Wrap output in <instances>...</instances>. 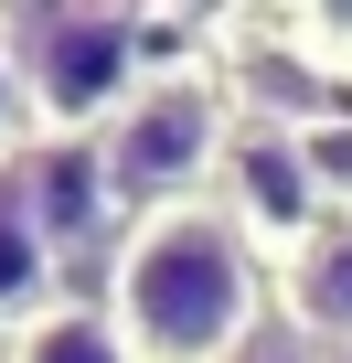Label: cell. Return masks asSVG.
Listing matches in <instances>:
<instances>
[{
	"mask_svg": "<svg viewBox=\"0 0 352 363\" xmlns=\"http://www.w3.org/2000/svg\"><path fill=\"white\" fill-rule=\"evenodd\" d=\"M128 320H139V342L160 352V363H214L235 331H246V257H235V235L214 225V214H160V225H139V246H128Z\"/></svg>",
	"mask_w": 352,
	"mask_h": 363,
	"instance_id": "6da1fadb",
	"label": "cell"
},
{
	"mask_svg": "<svg viewBox=\"0 0 352 363\" xmlns=\"http://www.w3.org/2000/svg\"><path fill=\"white\" fill-rule=\"evenodd\" d=\"M11 75L54 107V118H96L118 86H128V22L118 11H11Z\"/></svg>",
	"mask_w": 352,
	"mask_h": 363,
	"instance_id": "7a4b0ae2",
	"label": "cell"
},
{
	"mask_svg": "<svg viewBox=\"0 0 352 363\" xmlns=\"http://www.w3.org/2000/svg\"><path fill=\"white\" fill-rule=\"evenodd\" d=\"M214 139H225V107H214L203 86L139 96V107L118 118V139H107V193H171V182H193V171L214 160Z\"/></svg>",
	"mask_w": 352,
	"mask_h": 363,
	"instance_id": "3957f363",
	"label": "cell"
},
{
	"mask_svg": "<svg viewBox=\"0 0 352 363\" xmlns=\"http://www.w3.org/2000/svg\"><path fill=\"white\" fill-rule=\"evenodd\" d=\"M288 299H299L310 331H352V225H331V235L299 257V289H288Z\"/></svg>",
	"mask_w": 352,
	"mask_h": 363,
	"instance_id": "277c9868",
	"label": "cell"
},
{
	"mask_svg": "<svg viewBox=\"0 0 352 363\" xmlns=\"http://www.w3.org/2000/svg\"><path fill=\"white\" fill-rule=\"evenodd\" d=\"M96 182H107V160H43L33 182H22V225L33 235H64V225H86V203H96Z\"/></svg>",
	"mask_w": 352,
	"mask_h": 363,
	"instance_id": "5b68a950",
	"label": "cell"
},
{
	"mask_svg": "<svg viewBox=\"0 0 352 363\" xmlns=\"http://www.w3.org/2000/svg\"><path fill=\"white\" fill-rule=\"evenodd\" d=\"M246 214H256V225H299V214H310V160H299V150H278V139L246 150Z\"/></svg>",
	"mask_w": 352,
	"mask_h": 363,
	"instance_id": "8992f818",
	"label": "cell"
},
{
	"mask_svg": "<svg viewBox=\"0 0 352 363\" xmlns=\"http://www.w3.org/2000/svg\"><path fill=\"white\" fill-rule=\"evenodd\" d=\"M43 278H54V246H43L22 214H0V310H33Z\"/></svg>",
	"mask_w": 352,
	"mask_h": 363,
	"instance_id": "52a82bcc",
	"label": "cell"
},
{
	"mask_svg": "<svg viewBox=\"0 0 352 363\" xmlns=\"http://www.w3.org/2000/svg\"><path fill=\"white\" fill-rule=\"evenodd\" d=\"M22 363H128V352H118V331H107V320H43Z\"/></svg>",
	"mask_w": 352,
	"mask_h": 363,
	"instance_id": "ba28073f",
	"label": "cell"
},
{
	"mask_svg": "<svg viewBox=\"0 0 352 363\" xmlns=\"http://www.w3.org/2000/svg\"><path fill=\"white\" fill-rule=\"evenodd\" d=\"M11 107H22V75H11V43H0V139H11Z\"/></svg>",
	"mask_w": 352,
	"mask_h": 363,
	"instance_id": "9c48e42d",
	"label": "cell"
}]
</instances>
